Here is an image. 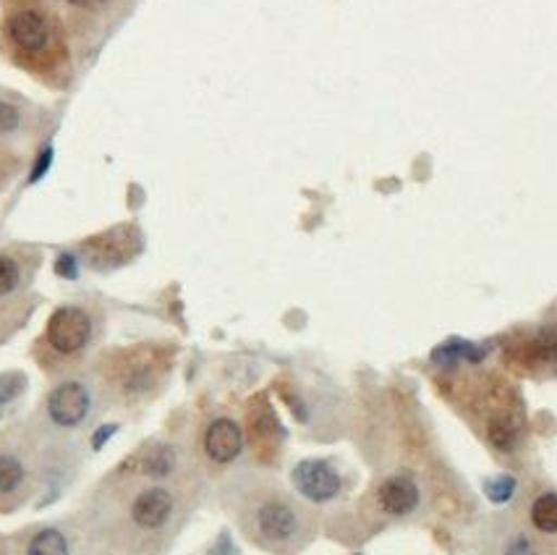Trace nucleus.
I'll use <instances>...</instances> for the list:
<instances>
[{
  "mask_svg": "<svg viewBox=\"0 0 557 555\" xmlns=\"http://www.w3.org/2000/svg\"><path fill=\"white\" fill-rule=\"evenodd\" d=\"M45 490V451L27 422L0 428V514L27 508Z\"/></svg>",
  "mask_w": 557,
  "mask_h": 555,
  "instance_id": "6e6552de",
  "label": "nucleus"
},
{
  "mask_svg": "<svg viewBox=\"0 0 557 555\" xmlns=\"http://www.w3.org/2000/svg\"><path fill=\"white\" fill-rule=\"evenodd\" d=\"M244 432L246 448L257 456V461L275 464L277 456L283 454L286 430H283L281 419H277L275 409H272V404L264 396H255L246 404Z\"/></svg>",
  "mask_w": 557,
  "mask_h": 555,
  "instance_id": "f3484780",
  "label": "nucleus"
},
{
  "mask_svg": "<svg viewBox=\"0 0 557 555\" xmlns=\"http://www.w3.org/2000/svg\"><path fill=\"white\" fill-rule=\"evenodd\" d=\"M290 488L309 506H327L346 495V477L327 458H301L290 469Z\"/></svg>",
  "mask_w": 557,
  "mask_h": 555,
  "instance_id": "dca6fc26",
  "label": "nucleus"
},
{
  "mask_svg": "<svg viewBox=\"0 0 557 555\" xmlns=\"http://www.w3.org/2000/svg\"><path fill=\"white\" fill-rule=\"evenodd\" d=\"M516 359L527 370H557V322L536 328L516 346Z\"/></svg>",
  "mask_w": 557,
  "mask_h": 555,
  "instance_id": "aec40b11",
  "label": "nucleus"
},
{
  "mask_svg": "<svg viewBox=\"0 0 557 555\" xmlns=\"http://www.w3.org/2000/svg\"><path fill=\"white\" fill-rule=\"evenodd\" d=\"M549 555H557V551H555V553H549Z\"/></svg>",
  "mask_w": 557,
  "mask_h": 555,
  "instance_id": "cd10ccee",
  "label": "nucleus"
},
{
  "mask_svg": "<svg viewBox=\"0 0 557 555\" xmlns=\"http://www.w3.org/2000/svg\"><path fill=\"white\" fill-rule=\"evenodd\" d=\"M141 247H145V238H141L139 225L119 223L113 229L84 238L76 244L74 255L95 273H113L123 264L134 262L141 255Z\"/></svg>",
  "mask_w": 557,
  "mask_h": 555,
  "instance_id": "4468645a",
  "label": "nucleus"
},
{
  "mask_svg": "<svg viewBox=\"0 0 557 555\" xmlns=\"http://www.w3.org/2000/svg\"><path fill=\"white\" fill-rule=\"evenodd\" d=\"M466 406L471 411L479 437L497 458H513L523 454L529 443V424L523 402L513 385L503 380H479L469 391Z\"/></svg>",
  "mask_w": 557,
  "mask_h": 555,
  "instance_id": "0eeeda50",
  "label": "nucleus"
},
{
  "mask_svg": "<svg viewBox=\"0 0 557 555\" xmlns=\"http://www.w3.org/2000/svg\"><path fill=\"white\" fill-rule=\"evenodd\" d=\"M106 331V312L95 301H63L50 312L32 346V359L50 380L74 375L89 365Z\"/></svg>",
  "mask_w": 557,
  "mask_h": 555,
  "instance_id": "39448f33",
  "label": "nucleus"
},
{
  "mask_svg": "<svg viewBox=\"0 0 557 555\" xmlns=\"http://www.w3.org/2000/svg\"><path fill=\"white\" fill-rule=\"evenodd\" d=\"M223 506L242 538L268 555H301L320 534V514L268 474H236Z\"/></svg>",
  "mask_w": 557,
  "mask_h": 555,
  "instance_id": "f03ea898",
  "label": "nucleus"
},
{
  "mask_svg": "<svg viewBox=\"0 0 557 555\" xmlns=\"http://www.w3.org/2000/svg\"><path fill=\"white\" fill-rule=\"evenodd\" d=\"M40 108L11 89H0V145L22 150V145H27L40 132Z\"/></svg>",
  "mask_w": 557,
  "mask_h": 555,
  "instance_id": "a211bd4d",
  "label": "nucleus"
},
{
  "mask_svg": "<svg viewBox=\"0 0 557 555\" xmlns=\"http://www.w3.org/2000/svg\"><path fill=\"white\" fill-rule=\"evenodd\" d=\"M484 493H487V498L492 503L505 506V503H510L518 495V480L513 474H497L484 482Z\"/></svg>",
  "mask_w": 557,
  "mask_h": 555,
  "instance_id": "5701e85b",
  "label": "nucleus"
},
{
  "mask_svg": "<svg viewBox=\"0 0 557 555\" xmlns=\"http://www.w3.org/2000/svg\"><path fill=\"white\" fill-rule=\"evenodd\" d=\"M32 307H22V309H9V312H0V344L5 338H11L18 325L29 318Z\"/></svg>",
  "mask_w": 557,
  "mask_h": 555,
  "instance_id": "b1692460",
  "label": "nucleus"
},
{
  "mask_svg": "<svg viewBox=\"0 0 557 555\" xmlns=\"http://www.w3.org/2000/svg\"><path fill=\"white\" fill-rule=\"evenodd\" d=\"M79 268H82V262H79V257L74 255V249L63 251V255L58 257V262H55V273L63 275V278H76V275H79Z\"/></svg>",
  "mask_w": 557,
  "mask_h": 555,
  "instance_id": "393cba45",
  "label": "nucleus"
},
{
  "mask_svg": "<svg viewBox=\"0 0 557 555\" xmlns=\"http://www.w3.org/2000/svg\"><path fill=\"white\" fill-rule=\"evenodd\" d=\"M76 61L97 55L123 18L132 14L134 0H58Z\"/></svg>",
  "mask_w": 557,
  "mask_h": 555,
  "instance_id": "9d476101",
  "label": "nucleus"
},
{
  "mask_svg": "<svg viewBox=\"0 0 557 555\" xmlns=\"http://www.w3.org/2000/svg\"><path fill=\"white\" fill-rule=\"evenodd\" d=\"M42 260V249L35 244L0 247V312L24 307Z\"/></svg>",
  "mask_w": 557,
  "mask_h": 555,
  "instance_id": "2eb2a0df",
  "label": "nucleus"
},
{
  "mask_svg": "<svg viewBox=\"0 0 557 555\" xmlns=\"http://www.w3.org/2000/svg\"><path fill=\"white\" fill-rule=\"evenodd\" d=\"M29 3H55L58 0H3V9H9V5H29Z\"/></svg>",
  "mask_w": 557,
  "mask_h": 555,
  "instance_id": "a878e982",
  "label": "nucleus"
},
{
  "mask_svg": "<svg viewBox=\"0 0 557 555\" xmlns=\"http://www.w3.org/2000/svg\"><path fill=\"white\" fill-rule=\"evenodd\" d=\"M5 551H9V545H5V538L0 534V555H5Z\"/></svg>",
  "mask_w": 557,
  "mask_h": 555,
  "instance_id": "bb28decb",
  "label": "nucleus"
},
{
  "mask_svg": "<svg viewBox=\"0 0 557 555\" xmlns=\"http://www.w3.org/2000/svg\"><path fill=\"white\" fill-rule=\"evenodd\" d=\"M102 409H106V402L92 372L82 370L53 380L27 424L42 445L79 451L82 437L92 432L95 419Z\"/></svg>",
  "mask_w": 557,
  "mask_h": 555,
  "instance_id": "423d86ee",
  "label": "nucleus"
},
{
  "mask_svg": "<svg viewBox=\"0 0 557 555\" xmlns=\"http://www.w3.org/2000/svg\"><path fill=\"white\" fill-rule=\"evenodd\" d=\"M199 501L202 477L163 482L119 464L92 488L79 516L110 555H168Z\"/></svg>",
  "mask_w": 557,
  "mask_h": 555,
  "instance_id": "f257e3e1",
  "label": "nucleus"
},
{
  "mask_svg": "<svg viewBox=\"0 0 557 555\" xmlns=\"http://www.w3.org/2000/svg\"><path fill=\"white\" fill-rule=\"evenodd\" d=\"M0 55L48 89H69L76 79L74 45L55 3L3 9Z\"/></svg>",
  "mask_w": 557,
  "mask_h": 555,
  "instance_id": "7ed1b4c3",
  "label": "nucleus"
},
{
  "mask_svg": "<svg viewBox=\"0 0 557 555\" xmlns=\"http://www.w3.org/2000/svg\"><path fill=\"white\" fill-rule=\"evenodd\" d=\"M246 454V432L242 419L218 411L207 417L197 435V458L199 469L205 474H225L242 461Z\"/></svg>",
  "mask_w": 557,
  "mask_h": 555,
  "instance_id": "9b49d317",
  "label": "nucleus"
},
{
  "mask_svg": "<svg viewBox=\"0 0 557 555\" xmlns=\"http://www.w3.org/2000/svg\"><path fill=\"white\" fill-rule=\"evenodd\" d=\"M521 495L516 511L527 521V527L536 534V540L547 547V553L557 551V488L536 485Z\"/></svg>",
  "mask_w": 557,
  "mask_h": 555,
  "instance_id": "6ab92c4d",
  "label": "nucleus"
},
{
  "mask_svg": "<svg viewBox=\"0 0 557 555\" xmlns=\"http://www.w3.org/2000/svg\"><path fill=\"white\" fill-rule=\"evenodd\" d=\"M471 555H549L547 547L536 540L521 514L497 511L482 519L471 538Z\"/></svg>",
  "mask_w": 557,
  "mask_h": 555,
  "instance_id": "ddd939ff",
  "label": "nucleus"
},
{
  "mask_svg": "<svg viewBox=\"0 0 557 555\" xmlns=\"http://www.w3.org/2000/svg\"><path fill=\"white\" fill-rule=\"evenodd\" d=\"M176 348L168 344H134L97 351L89 361L106 409H139L158 398L171 380Z\"/></svg>",
  "mask_w": 557,
  "mask_h": 555,
  "instance_id": "20e7f679",
  "label": "nucleus"
},
{
  "mask_svg": "<svg viewBox=\"0 0 557 555\" xmlns=\"http://www.w3.org/2000/svg\"><path fill=\"white\" fill-rule=\"evenodd\" d=\"M5 555H110L79 514L18 529L5 538Z\"/></svg>",
  "mask_w": 557,
  "mask_h": 555,
  "instance_id": "1a4fd4ad",
  "label": "nucleus"
},
{
  "mask_svg": "<svg viewBox=\"0 0 557 555\" xmlns=\"http://www.w3.org/2000/svg\"><path fill=\"white\" fill-rule=\"evenodd\" d=\"M372 514L387 525H406L417 521L426 508V488L411 469H395L385 472L372 488Z\"/></svg>",
  "mask_w": 557,
  "mask_h": 555,
  "instance_id": "f8f14e48",
  "label": "nucleus"
},
{
  "mask_svg": "<svg viewBox=\"0 0 557 555\" xmlns=\"http://www.w3.org/2000/svg\"><path fill=\"white\" fill-rule=\"evenodd\" d=\"M24 168V155L16 147L0 145V195L14 184Z\"/></svg>",
  "mask_w": 557,
  "mask_h": 555,
  "instance_id": "4be33fe9",
  "label": "nucleus"
},
{
  "mask_svg": "<svg viewBox=\"0 0 557 555\" xmlns=\"http://www.w3.org/2000/svg\"><path fill=\"white\" fill-rule=\"evenodd\" d=\"M29 388V378L22 370L0 372V422L16 411V406L24 402Z\"/></svg>",
  "mask_w": 557,
  "mask_h": 555,
  "instance_id": "412c9836",
  "label": "nucleus"
}]
</instances>
